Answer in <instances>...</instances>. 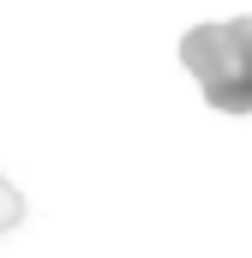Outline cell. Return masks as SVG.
Returning <instances> with one entry per match:
<instances>
[{"label": "cell", "mask_w": 252, "mask_h": 258, "mask_svg": "<svg viewBox=\"0 0 252 258\" xmlns=\"http://www.w3.org/2000/svg\"><path fill=\"white\" fill-rule=\"evenodd\" d=\"M18 222H24V198L0 180V234H6V228H18Z\"/></svg>", "instance_id": "obj_2"}, {"label": "cell", "mask_w": 252, "mask_h": 258, "mask_svg": "<svg viewBox=\"0 0 252 258\" xmlns=\"http://www.w3.org/2000/svg\"><path fill=\"white\" fill-rule=\"evenodd\" d=\"M180 66L198 78L204 102L222 114H252V18L198 24L180 36Z\"/></svg>", "instance_id": "obj_1"}]
</instances>
